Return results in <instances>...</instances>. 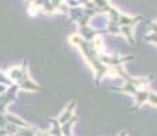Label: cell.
<instances>
[{"label":"cell","instance_id":"obj_9","mask_svg":"<svg viewBox=\"0 0 157 136\" xmlns=\"http://www.w3.org/2000/svg\"><path fill=\"white\" fill-rule=\"evenodd\" d=\"M111 90L112 91H119V93H126V94H130V95H134L135 93H137L138 87L134 86L132 83H128V82H126L124 86L122 87H111Z\"/></svg>","mask_w":157,"mask_h":136},{"label":"cell","instance_id":"obj_14","mask_svg":"<svg viewBox=\"0 0 157 136\" xmlns=\"http://www.w3.org/2000/svg\"><path fill=\"white\" fill-rule=\"evenodd\" d=\"M0 83H2V84H6L7 87H10L11 84H14V82L7 76V74H6V72L0 71Z\"/></svg>","mask_w":157,"mask_h":136},{"label":"cell","instance_id":"obj_13","mask_svg":"<svg viewBox=\"0 0 157 136\" xmlns=\"http://www.w3.org/2000/svg\"><path fill=\"white\" fill-rule=\"evenodd\" d=\"M93 4L97 8H100V13L105 14V10H107L108 6H111V0H92Z\"/></svg>","mask_w":157,"mask_h":136},{"label":"cell","instance_id":"obj_15","mask_svg":"<svg viewBox=\"0 0 157 136\" xmlns=\"http://www.w3.org/2000/svg\"><path fill=\"white\" fill-rule=\"evenodd\" d=\"M144 40L147 41V42H152V44H156V45H157V33H155V31L149 33L147 35H145V37H144Z\"/></svg>","mask_w":157,"mask_h":136},{"label":"cell","instance_id":"obj_7","mask_svg":"<svg viewBox=\"0 0 157 136\" xmlns=\"http://www.w3.org/2000/svg\"><path fill=\"white\" fill-rule=\"evenodd\" d=\"M75 108H77V101H71L70 104L67 105V108L64 109V112H63L62 114L59 116V119H57V121H59L60 124L66 123L67 120H70L72 116H74V110Z\"/></svg>","mask_w":157,"mask_h":136},{"label":"cell","instance_id":"obj_17","mask_svg":"<svg viewBox=\"0 0 157 136\" xmlns=\"http://www.w3.org/2000/svg\"><path fill=\"white\" fill-rule=\"evenodd\" d=\"M7 89H8V87L6 86V84H2V83H0V95H2V94H4V93H6V90H7Z\"/></svg>","mask_w":157,"mask_h":136},{"label":"cell","instance_id":"obj_4","mask_svg":"<svg viewBox=\"0 0 157 136\" xmlns=\"http://www.w3.org/2000/svg\"><path fill=\"white\" fill-rule=\"evenodd\" d=\"M102 33H107L104 29L101 30H96L94 27H92L90 25H86V26H79V35L83 38L85 41H93L97 35H101Z\"/></svg>","mask_w":157,"mask_h":136},{"label":"cell","instance_id":"obj_16","mask_svg":"<svg viewBox=\"0 0 157 136\" xmlns=\"http://www.w3.org/2000/svg\"><path fill=\"white\" fill-rule=\"evenodd\" d=\"M147 102L153 106H157V93L149 91V97H147Z\"/></svg>","mask_w":157,"mask_h":136},{"label":"cell","instance_id":"obj_2","mask_svg":"<svg viewBox=\"0 0 157 136\" xmlns=\"http://www.w3.org/2000/svg\"><path fill=\"white\" fill-rule=\"evenodd\" d=\"M15 84H18L19 89H23L26 91H40L41 86H38L36 82H33L29 76V72H28V63L23 61V71L21 78L15 82Z\"/></svg>","mask_w":157,"mask_h":136},{"label":"cell","instance_id":"obj_5","mask_svg":"<svg viewBox=\"0 0 157 136\" xmlns=\"http://www.w3.org/2000/svg\"><path fill=\"white\" fill-rule=\"evenodd\" d=\"M135 98V102H134V106H132V110L134 112H138L140 110V108L142 106L145 102H147V97H149V90L146 89V87H144V89H138L137 93H135L134 95H132Z\"/></svg>","mask_w":157,"mask_h":136},{"label":"cell","instance_id":"obj_10","mask_svg":"<svg viewBox=\"0 0 157 136\" xmlns=\"http://www.w3.org/2000/svg\"><path fill=\"white\" fill-rule=\"evenodd\" d=\"M105 31L109 33V34H112V35L120 34V25L117 23V20L108 19L107 25H105Z\"/></svg>","mask_w":157,"mask_h":136},{"label":"cell","instance_id":"obj_11","mask_svg":"<svg viewBox=\"0 0 157 136\" xmlns=\"http://www.w3.org/2000/svg\"><path fill=\"white\" fill-rule=\"evenodd\" d=\"M68 17H70L71 22H77L83 14V7L78 6V7H68Z\"/></svg>","mask_w":157,"mask_h":136},{"label":"cell","instance_id":"obj_1","mask_svg":"<svg viewBox=\"0 0 157 136\" xmlns=\"http://www.w3.org/2000/svg\"><path fill=\"white\" fill-rule=\"evenodd\" d=\"M68 41H70V44L77 45V46L81 49V52H82L83 57L86 59V61L89 63V65L92 67L93 72H94L96 84H100V82H101L102 78L108 76V74H109V67L104 65L100 61V59H98V56H100V54L96 52V49L93 48L92 42L85 41L79 34L71 35V37L68 38Z\"/></svg>","mask_w":157,"mask_h":136},{"label":"cell","instance_id":"obj_12","mask_svg":"<svg viewBox=\"0 0 157 136\" xmlns=\"http://www.w3.org/2000/svg\"><path fill=\"white\" fill-rule=\"evenodd\" d=\"M134 26H120V34L124 35V38L128 41L130 45H134V31H132Z\"/></svg>","mask_w":157,"mask_h":136},{"label":"cell","instance_id":"obj_3","mask_svg":"<svg viewBox=\"0 0 157 136\" xmlns=\"http://www.w3.org/2000/svg\"><path fill=\"white\" fill-rule=\"evenodd\" d=\"M100 61L107 67H116V65H123L124 63L131 61L134 60L132 54H126V56H117V54H107V53H101L98 56Z\"/></svg>","mask_w":157,"mask_h":136},{"label":"cell","instance_id":"obj_6","mask_svg":"<svg viewBox=\"0 0 157 136\" xmlns=\"http://www.w3.org/2000/svg\"><path fill=\"white\" fill-rule=\"evenodd\" d=\"M144 20L142 15H137V17H130V15H124V14H120L119 19H117V23L120 26H135L138 22Z\"/></svg>","mask_w":157,"mask_h":136},{"label":"cell","instance_id":"obj_8","mask_svg":"<svg viewBox=\"0 0 157 136\" xmlns=\"http://www.w3.org/2000/svg\"><path fill=\"white\" fill-rule=\"evenodd\" d=\"M78 117L72 116L70 120H67L66 123L60 124V128H62V135L63 136H72V125L77 123Z\"/></svg>","mask_w":157,"mask_h":136}]
</instances>
